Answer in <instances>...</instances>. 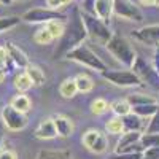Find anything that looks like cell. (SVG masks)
Segmentation results:
<instances>
[{
  "label": "cell",
  "instance_id": "cell-1",
  "mask_svg": "<svg viewBox=\"0 0 159 159\" xmlns=\"http://www.w3.org/2000/svg\"><path fill=\"white\" fill-rule=\"evenodd\" d=\"M86 37H88V32H86V27L81 19V11H80V8H76V10H73L69 22L65 24V30L61 37V43L54 52L56 57L67 56V52H70L73 48L81 45Z\"/></svg>",
  "mask_w": 159,
  "mask_h": 159
},
{
  "label": "cell",
  "instance_id": "cell-2",
  "mask_svg": "<svg viewBox=\"0 0 159 159\" xmlns=\"http://www.w3.org/2000/svg\"><path fill=\"white\" fill-rule=\"evenodd\" d=\"M107 48L110 51V54L119 61L124 67L127 69H132L134 67V64L137 61V56H135V51L132 49L130 43L124 37H119V35H113L110 38V42L107 43Z\"/></svg>",
  "mask_w": 159,
  "mask_h": 159
},
{
  "label": "cell",
  "instance_id": "cell-3",
  "mask_svg": "<svg viewBox=\"0 0 159 159\" xmlns=\"http://www.w3.org/2000/svg\"><path fill=\"white\" fill-rule=\"evenodd\" d=\"M81 19L86 27L88 37H91L92 40H96V42H99L102 45H107L110 42L113 34L105 21H102L96 15H88V13H81Z\"/></svg>",
  "mask_w": 159,
  "mask_h": 159
},
{
  "label": "cell",
  "instance_id": "cell-4",
  "mask_svg": "<svg viewBox=\"0 0 159 159\" xmlns=\"http://www.w3.org/2000/svg\"><path fill=\"white\" fill-rule=\"evenodd\" d=\"M67 59L73 61V62H78L81 65H86V67L92 69V70H97V72H103L107 70V65H105V62L96 54L94 51H92L91 48H88L86 45H80L76 48H73L70 52H67V56H65Z\"/></svg>",
  "mask_w": 159,
  "mask_h": 159
},
{
  "label": "cell",
  "instance_id": "cell-5",
  "mask_svg": "<svg viewBox=\"0 0 159 159\" xmlns=\"http://www.w3.org/2000/svg\"><path fill=\"white\" fill-rule=\"evenodd\" d=\"M65 18L64 13L52 8H32L21 16L22 21L29 24H48L51 21H65Z\"/></svg>",
  "mask_w": 159,
  "mask_h": 159
},
{
  "label": "cell",
  "instance_id": "cell-6",
  "mask_svg": "<svg viewBox=\"0 0 159 159\" xmlns=\"http://www.w3.org/2000/svg\"><path fill=\"white\" fill-rule=\"evenodd\" d=\"M102 76L107 80V81L121 86V88H130V86H140L142 80L130 70H103Z\"/></svg>",
  "mask_w": 159,
  "mask_h": 159
},
{
  "label": "cell",
  "instance_id": "cell-7",
  "mask_svg": "<svg viewBox=\"0 0 159 159\" xmlns=\"http://www.w3.org/2000/svg\"><path fill=\"white\" fill-rule=\"evenodd\" d=\"M113 15L135 22H140L143 19L140 8L130 0H113Z\"/></svg>",
  "mask_w": 159,
  "mask_h": 159
},
{
  "label": "cell",
  "instance_id": "cell-8",
  "mask_svg": "<svg viewBox=\"0 0 159 159\" xmlns=\"http://www.w3.org/2000/svg\"><path fill=\"white\" fill-rule=\"evenodd\" d=\"M2 123L10 130H21L27 126V116L25 113L18 111L11 105H7L2 110Z\"/></svg>",
  "mask_w": 159,
  "mask_h": 159
},
{
  "label": "cell",
  "instance_id": "cell-9",
  "mask_svg": "<svg viewBox=\"0 0 159 159\" xmlns=\"http://www.w3.org/2000/svg\"><path fill=\"white\" fill-rule=\"evenodd\" d=\"M132 37L139 42L145 45H151V46H159V24L154 25H147L139 30L132 32Z\"/></svg>",
  "mask_w": 159,
  "mask_h": 159
},
{
  "label": "cell",
  "instance_id": "cell-10",
  "mask_svg": "<svg viewBox=\"0 0 159 159\" xmlns=\"http://www.w3.org/2000/svg\"><path fill=\"white\" fill-rule=\"evenodd\" d=\"M132 69H134V73L142 80V81H147V83L154 84V80L157 78V72L154 69H151L150 65H147V62H145L143 59L137 57V61H135V64H134V67H132Z\"/></svg>",
  "mask_w": 159,
  "mask_h": 159
},
{
  "label": "cell",
  "instance_id": "cell-11",
  "mask_svg": "<svg viewBox=\"0 0 159 159\" xmlns=\"http://www.w3.org/2000/svg\"><path fill=\"white\" fill-rule=\"evenodd\" d=\"M35 137L40 140H51V139L57 137V130H56L52 118L45 119V121H42L38 124V127L35 129Z\"/></svg>",
  "mask_w": 159,
  "mask_h": 159
},
{
  "label": "cell",
  "instance_id": "cell-12",
  "mask_svg": "<svg viewBox=\"0 0 159 159\" xmlns=\"http://www.w3.org/2000/svg\"><path fill=\"white\" fill-rule=\"evenodd\" d=\"M5 48H7V51H8L10 59L15 62L19 69H25V67L30 64L29 59H27V56H25V52H24L21 48H18L15 43H7Z\"/></svg>",
  "mask_w": 159,
  "mask_h": 159
},
{
  "label": "cell",
  "instance_id": "cell-13",
  "mask_svg": "<svg viewBox=\"0 0 159 159\" xmlns=\"http://www.w3.org/2000/svg\"><path fill=\"white\" fill-rule=\"evenodd\" d=\"M52 121H54V126H56V130H57L59 137H70L73 134V123L67 116L57 115V116L52 118Z\"/></svg>",
  "mask_w": 159,
  "mask_h": 159
},
{
  "label": "cell",
  "instance_id": "cell-14",
  "mask_svg": "<svg viewBox=\"0 0 159 159\" xmlns=\"http://www.w3.org/2000/svg\"><path fill=\"white\" fill-rule=\"evenodd\" d=\"M94 15L107 22L113 15V0H96Z\"/></svg>",
  "mask_w": 159,
  "mask_h": 159
},
{
  "label": "cell",
  "instance_id": "cell-15",
  "mask_svg": "<svg viewBox=\"0 0 159 159\" xmlns=\"http://www.w3.org/2000/svg\"><path fill=\"white\" fill-rule=\"evenodd\" d=\"M140 139H142V132H124V134L121 135V139H119V142H118L116 153H121L126 148H129L130 145L139 143Z\"/></svg>",
  "mask_w": 159,
  "mask_h": 159
},
{
  "label": "cell",
  "instance_id": "cell-16",
  "mask_svg": "<svg viewBox=\"0 0 159 159\" xmlns=\"http://www.w3.org/2000/svg\"><path fill=\"white\" fill-rule=\"evenodd\" d=\"M121 121H123V126H124V130L126 132H140L143 123H142V118L135 113H129L126 116L121 118Z\"/></svg>",
  "mask_w": 159,
  "mask_h": 159
},
{
  "label": "cell",
  "instance_id": "cell-17",
  "mask_svg": "<svg viewBox=\"0 0 159 159\" xmlns=\"http://www.w3.org/2000/svg\"><path fill=\"white\" fill-rule=\"evenodd\" d=\"M24 72L29 75L30 81L34 86H42L45 83V72L38 67V65H34V64H29L27 67L24 69Z\"/></svg>",
  "mask_w": 159,
  "mask_h": 159
},
{
  "label": "cell",
  "instance_id": "cell-18",
  "mask_svg": "<svg viewBox=\"0 0 159 159\" xmlns=\"http://www.w3.org/2000/svg\"><path fill=\"white\" fill-rule=\"evenodd\" d=\"M159 111V103H145V105H137L132 107V113L139 115L140 118H151Z\"/></svg>",
  "mask_w": 159,
  "mask_h": 159
},
{
  "label": "cell",
  "instance_id": "cell-19",
  "mask_svg": "<svg viewBox=\"0 0 159 159\" xmlns=\"http://www.w3.org/2000/svg\"><path fill=\"white\" fill-rule=\"evenodd\" d=\"M10 105H11L13 108H16L18 111H21V113H27V111L30 110V107H32L30 99H29L27 96H24V94H18V96H15V97L11 99Z\"/></svg>",
  "mask_w": 159,
  "mask_h": 159
},
{
  "label": "cell",
  "instance_id": "cell-20",
  "mask_svg": "<svg viewBox=\"0 0 159 159\" xmlns=\"http://www.w3.org/2000/svg\"><path fill=\"white\" fill-rule=\"evenodd\" d=\"M59 92H61V96L65 97V99L75 97V94L78 92L76 83H75V78H67V80H64L62 84H61V88H59Z\"/></svg>",
  "mask_w": 159,
  "mask_h": 159
},
{
  "label": "cell",
  "instance_id": "cell-21",
  "mask_svg": "<svg viewBox=\"0 0 159 159\" xmlns=\"http://www.w3.org/2000/svg\"><path fill=\"white\" fill-rule=\"evenodd\" d=\"M110 108H111L113 113H115L116 116H119V118H123V116H126V115H129V113L132 111V107H130V103L127 102V99H126V100H115V102L110 105Z\"/></svg>",
  "mask_w": 159,
  "mask_h": 159
},
{
  "label": "cell",
  "instance_id": "cell-22",
  "mask_svg": "<svg viewBox=\"0 0 159 159\" xmlns=\"http://www.w3.org/2000/svg\"><path fill=\"white\" fill-rule=\"evenodd\" d=\"M75 83H76L78 92H89V91H92V88H94L92 80H91L88 75H84V73L76 75V76H75Z\"/></svg>",
  "mask_w": 159,
  "mask_h": 159
},
{
  "label": "cell",
  "instance_id": "cell-23",
  "mask_svg": "<svg viewBox=\"0 0 159 159\" xmlns=\"http://www.w3.org/2000/svg\"><path fill=\"white\" fill-rule=\"evenodd\" d=\"M127 102L130 107H137V105H145V103H156V99L147 94H130L127 97Z\"/></svg>",
  "mask_w": 159,
  "mask_h": 159
},
{
  "label": "cell",
  "instance_id": "cell-24",
  "mask_svg": "<svg viewBox=\"0 0 159 159\" xmlns=\"http://www.w3.org/2000/svg\"><path fill=\"white\" fill-rule=\"evenodd\" d=\"M45 27L49 30V34L52 35V38H61L64 30H65V22L64 21H51L48 24H45Z\"/></svg>",
  "mask_w": 159,
  "mask_h": 159
},
{
  "label": "cell",
  "instance_id": "cell-25",
  "mask_svg": "<svg viewBox=\"0 0 159 159\" xmlns=\"http://www.w3.org/2000/svg\"><path fill=\"white\" fill-rule=\"evenodd\" d=\"M140 145L143 147V150L159 148V134H143L140 139Z\"/></svg>",
  "mask_w": 159,
  "mask_h": 159
},
{
  "label": "cell",
  "instance_id": "cell-26",
  "mask_svg": "<svg viewBox=\"0 0 159 159\" xmlns=\"http://www.w3.org/2000/svg\"><path fill=\"white\" fill-rule=\"evenodd\" d=\"M15 86H16V89H19V91H29L34 84H32V81H30L29 75L25 73V72H22V73H19V75L15 76Z\"/></svg>",
  "mask_w": 159,
  "mask_h": 159
},
{
  "label": "cell",
  "instance_id": "cell-27",
  "mask_svg": "<svg viewBox=\"0 0 159 159\" xmlns=\"http://www.w3.org/2000/svg\"><path fill=\"white\" fill-rule=\"evenodd\" d=\"M19 21H21L19 16H3V18H0V34L16 27V25L19 24Z\"/></svg>",
  "mask_w": 159,
  "mask_h": 159
},
{
  "label": "cell",
  "instance_id": "cell-28",
  "mask_svg": "<svg viewBox=\"0 0 159 159\" xmlns=\"http://www.w3.org/2000/svg\"><path fill=\"white\" fill-rule=\"evenodd\" d=\"M34 40H35L37 43H40V45H48V43H51L54 38H52V35L49 34V30H48V29L45 27V25H43L42 29H38V30L35 32Z\"/></svg>",
  "mask_w": 159,
  "mask_h": 159
},
{
  "label": "cell",
  "instance_id": "cell-29",
  "mask_svg": "<svg viewBox=\"0 0 159 159\" xmlns=\"http://www.w3.org/2000/svg\"><path fill=\"white\" fill-rule=\"evenodd\" d=\"M107 132L108 134H123V130H124V126H123V121H121V118L116 116V118H111L110 121L107 123Z\"/></svg>",
  "mask_w": 159,
  "mask_h": 159
},
{
  "label": "cell",
  "instance_id": "cell-30",
  "mask_svg": "<svg viewBox=\"0 0 159 159\" xmlns=\"http://www.w3.org/2000/svg\"><path fill=\"white\" fill-rule=\"evenodd\" d=\"M110 108V105H108V102L105 100V99H96L94 102L91 103V111L94 113V115H102V113H105Z\"/></svg>",
  "mask_w": 159,
  "mask_h": 159
},
{
  "label": "cell",
  "instance_id": "cell-31",
  "mask_svg": "<svg viewBox=\"0 0 159 159\" xmlns=\"http://www.w3.org/2000/svg\"><path fill=\"white\" fill-rule=\"evenodd\" d=\"M107 147H108V143H107V139H105V135L103 134H100V137L96 140V143L92 145V147L89 148L92 153H97V154H100V153H103L105 150H107Z\"/></svg>",
  "mask_w": 159,
  "mask_h": 159
},
{
  "label": "cell",
  "instance_id": "cell-32",
  "mask_svg": "<svg viewBox=\"0 0 159 159\" xmlns=\"http://www.w3.org/2000/svg\"><path fill=\"white\" fill-rule=\"evenodd\" d=\"M100 137V132L99 130H88L86 134H84V137H83V143L86 145V148L89 150L92 145L96 143V140Z\"/></svg>",
  "mask_w": 159,
  "mask_h": 159
},
{
  "label": "cell",
  "instance_id": "cell-33",
  "mask_svg": "<svg viewBox=\"0 0 159 159\" xmlns=\"http://www.w3.org/2000/svg\"><path fill=\"white\" fill-rule=\"evenodd\" d=\"M80 11L88 13V15H94V8H96V0H81L80 2Z\"/></svg>",
  "mask_w": 159,
  "mask_h": 159
},
{
  "label": "cell",
  "instance_id": "cell-34",
  "mask_svg": "<svg viewBox=\"0 0 159 159\" xmlns=\"http://www.w3.org/2000/svg\"><path fill=\"white\" fill-rule=\"evenodd\" d=\"M147 134H159V111L151 116V121L147 127Z\"/></svg>",
  "mask_w": 159,
  "mask_h": 159
},
{
  "label": "cell",
  "instance_id": "cell-35",
  "mask_svg": "<svg viewBox=\"0 0 159 159\" xmlns=\"http://www.w3.org/2000/svg\"><path fill=\"white\" fill-rule=\"evenodd\" d=\"M143 153H115L111 159H142Z\"/></svg>",
  "mask_w": 159,
  "mask_h": 159
},
{
  "label": "cell",
  "instance_id": "cell-36",
  "mask_svg": "<svg viewBox=\"0 0 159 159\" xmlns=\"http://www.w3.org/2000/svg\"><path fill=\"white\" fill-rule=\"evenodd\" d=\"M72 2H73V0H46V5H48V8L57 10V8H62V7L69 5Z\"/></svg>",
  "mask_w": 159,
  "mask_h": 159
},
{
  "label": "cell",
  "instance_id": "cell-37",
  "mask_svg": "<svg viewBox=\"0 0 159 159\" xmlns=\"http://www.w3.org/2000/svg\"><path fill=\"white\" fill-rule=\"evenodd\" d=\"M8 61H10V56H8V51H7V48L0 46V69H3V70H5V67H7Z\"/></svg>",
  "mask_w": 159,
  "mask_h": 159
},
{
  "label": "cell",
  "instance_id": "cell-38",
  "mask_svg": "<svg viewBox=\"0 0 159 159\" xmlns=\"http://www.w3.org/2000/svg\"><path fill=\"white\" fill-rule=\"evenodd\" d=\"M0 159H18V157H16V153L13 150L5 148V150H0Z\"/></svg>",
  "mask_w": 159,
  "mask_h": 159
},
{
  "label": "cell",
  "instance_id": "cell-39",
  "mask_svg": "<svg viewBox=\"0 0 159 159\" xmlns=\"http://www.w3.org/2000/svg\"><path fill=\"white\" fill-rule=\"evenodd\" d=\"M140 2H142L143 5H147V7H153V5L157 3V0H140Z\"/></svg>",
  "mask_w": 159,
  "mask_h": 159
},
{
  "label": "cell",
  "instance_id": "cell-40",
  "mask_svg": "<svg viewBox=\"0 0 159 159\" xmlns=\"http://www.w3.org/2000/svg\"><path fill=\"white\" fill-rule=\"evenodd\" d=\"M5 76H7V72H5L3 69H0V83H3V80H5Z\"/></svg>",
  "mask_w": 159,
  "mask_h": 159
},
{
  "label": "cell",
  "instance_id": "cell-41",
  "mask_svg": "<svg viewBox=\"0 0 159 159\" xmlns=\"http://www.w3.org/2000/svg\"><path fill=\"white\" fill-rule=\"evenodd\" d=\"M2 121V119H0ZM2 139H3V127H2V123H0V143H2Z\"/></svg>",
  "mask_w": 159,
  "mask_h": 159
},
{
  "label": "cell",
  "instance_id": "cell-42",
  "mask_svg": "<svg viewBox=\"0 0 159 159\" xmlns=\"http://www.w3.org/2000/svg\"><path fill=\"white\" fill-rule=\"evenodd\" d=\"M13 0H0V5H10Z\"/></svg>",
  "mask_w": 159,
  "mask_h": 159
},
{
  "label": "cell",
  "instance_id": "cell-43",
  "mask_svg": "<svg viewBox=\"0 0 159 159\" xmlns=\"http://www.w3.org/2000/svg\"><path fill=\"white\" fill-rule=\"evenodd\" d=\"M46 159H56V157H46Z\"/></svg>",
  "mask_w": 159,
  "mask_h": 159
},
{
  "label": "cell",
  "instance_id": "cell-44",
  "mask_svg": "<svg viewBox=\"0 0 159 159\" xmlns=\"http://www.w3.org/2000/svg\"><path fill=\"white\" fill-rule=\"evenodd\" d=\"M75 2H78V3H80V2H81V0H75Z\"/></svg>",
  "mask_w": 159,
  "mask_h": 159
},
{
  "label": "cell",
  "instance_id": "cell-45",
  "mask_svg": "<svg viewBox=\"0 0 159 159\" xmlns=\"http://www.w3.org/2000/svg\"><path fill=\"white\" fill-rule=\"evenodd\" d=\"M157 3H159V0H157Z\"/></svg>",
  "mask_w": 159,
  "mask_h": 159
}]
</instances>
